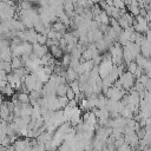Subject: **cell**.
<instances>
[{"mask_svg":"<svg viewBox=\"0 0 151 151\" xmlns=\"http://www.w3.org/2000/svg\"><path fill=\"white\" fill-rule=\"evenodd\" d=\"M144 74H145V72H144V70H143L142 67H138V68H137V71L134 72V74H133V76H134V78H136V80H138V79H139V78H140L142 76H144Z\"/></svg>","mask_w":151,"mask_h":151,"instance_id":"obj_23","label":"cell"},{"mask_svg":"<svg viewBox=\"0 0 151 151\" xmlns=\"http://www.w3.org/2000/svg\"><path fill=\"white\" fill-rule=\"evenodd\" d=\"M137 68H138V65L136 64V61H132L129 65H126V71L130 72V73H132V74H134V72L137 71Z\"/></svg>","mask_w":151,"mask_h":151,"instance_id":"obj_20","label":"cell"},{"mask_svg":"<svg viewBox=\"0 0 151 151\" xmlns=\"http://www.w3.org/2000/svg\"><path fill=\"white\" fill-rule=\"evenodd\" d=\"M122 17H123V18L126 20V22H127L130 26H133V24H134L136 19H134V17H133L132 14H130L129 12H126V13H125V14H123Z\"/></svg>","mask_w":151,"mask_h":151,"instance_id":"obj_16","label":"cell"},{"mask_svg":"<svg viewBox=\"0 0 151 151\" xmlns=\"http://www.w3.org/2000/svg\"><path fill=\"white\" fill-rule=\"evenodd\" d=\"M136 134L138 136V138H139V139H143V138L145 137V134H146V129H145V127L139 129V130L136 132Z\"/></svg>","mask_w":151,"mask_h":151,"instance_id":"obj_25","label":"cell"},{"mask_svg":"<svg viewBox=\"0 0 151 151\" xmlns=\"http://www.w3.org/2000/svg\"><path fill=\"white\" fill-rule=\"evenodd\" d=\"M149 60H150V61H151V54H150V57H149Z\"/></svg>","mask_w":151,"mask_h":151,"instance_id":"obj_30","label":"cell"},{"mask_svg":"<svg viewBox=\"0 0 151 151\" xmlns=\"http://www.w3.org/2000/svg\"><path fill=\"white\" fill-rule=\"evenodd\" d=\"M60 64L64 66V67H70V64H71V54H64L63 58L60 59Z\"/></svg>","mask_w":151,"mask_h":151,"instance_id":"obj_14","label":"cell"},{"mask_svg":"<svg viewBox=\"0 0 151 151\" xmlns=\"http://www.w3.org/2000/svg\"><path fill=\"white\" fill-rule=\"evenodd\" d=\"M68 99L66 98V97H59L58 98V104H59V109L60 110H64L67 105H68Z\"/></svg>","mask_w":151,"mask_h":151,"instance_id":"obj_17","label":"cell"},{"mask_svg":"<svg viewBox=\"0 0 151 151\" xmlns=\"http://www.w3.org/2000/svg\"><path fill=\"white\" fill-rule=\"evenodd\" d=\"M37 79H38L37 76L33 74V73H29V74H27V76L25 77V79H24V84L26 85V87L28 88L29 92L33 91V87H34V84H35Z\"/></svg>","mask_w":151,"mask_h":151,"instance_id":"obj_3","label":"cell"},{"mask_svg":"<svg viewBox=\"0 0 151 151\" xmlns=\"http://www.w3.org/2000/svg\"><path fill=\"white\" fill-rule=\"evenodd\" d=\"M99 24H101V25H110V17L104 11H101V13L99 14Z\"/></svg>","mask_w":151,"mask_h":151,"instance_id":"obj_13","label":"cell"},{"mask_svg":"<svg viewBox=\"0 0 151 151\" xmlns=\"http://www.w3.org/2000/svg\"><path fill=\"white\" fill-rule=\"evenodd\" d=\"M120 116H122L123 118H125V119H133V117H134V114L132 113V111H130L127 107H125V109L123 110V112L120 113Z\"/></svg>","mask_w":151,"mask_h":151,"instance_id":"obj_19","label":"cell"},{"mask_svg":"<svg viewBox=\"0 0 151 151\" xmlns=\"http://www.w3.org/2000/svg\"><path fill=\"white\" fill-rule=\"evenodd\" d=\"M149 80H150V78H149L146 74H144V76H142L137 81H139V83H140L142 85H144V87H145V85L147 84V81H149Z\"/></svg>","mask_w":151,"mask_h":151,"instance_id":"obj_26","label":"cell"},{"mask_svg":"<svg viewBox=\"0 0 151 151\" xmlns=\"http://www.w3.org/2000/svg\"><path fill=\"white\" fill-rule=\"evenodd\" d=\"M134 61H136V64L138 65V67H144V65L146 64V61H147V59L146 58H144L142 54H139V55H137L136 57V59H134Z\"/></svg>","mask_w":151,"mask_h":151,"instance_id":"obj_15","label":"cell"},{"mask_svg":"<svg viewBox=\"0 0 151 151\" xmlns=\"http://www.w3.org/2000/svg\"><path fill=\"white\" fill-rule=\"evenodd\" d=\"M50 53H51V55L54 58V59H61L63 58V55H64V51L59 47V45H54V46H52V47H50Z\"/></svg>","mask_w":151,"mask_h":151,"instance_id":"obj_7","label":"cell"},{"mask_svg":"<svg viewBox=\"0 0 151 151\" xmlns=\"http://www.w3.org/2000/svg\"><path fill=\"white\" fill-rule=\"evenodd\" d=\"M68 85H70V88L76 93V96H78L79 93H81L80 92V88H79V81L78 80H76V81H73V83H71Z\"/></svg>","mask_w":151,"mask_h":151,"instance_id":"obj_18","label":"cell"},{"mask_svg":"<svg viewBox=\"0 0 151 151\" xmlns=\"http://www.w3.org/2000/svg\"><path fill=\"white\" fill-rule=\"evenodd\" d=\"M68 87H70V85H68L67 83H66V84H60V85L57 87V90H55L57 97H58V98H59V97H66V92H67Z\"/></svg>","mask_w":151,"mask_h":151,"instance_id":"obj_10","label":"cell"},{"mask_svg":"<svg viewBox=\"0 0 151 151\" xmlns=\"http://www.w3.org/2000/svg\"><path fill=\"white\" fill-rule=\"evenodd\" d=\"M47 53H50V48L46 45L45 46H41L39 44H34L33 45V54L37 58H41V57H44Z\"/></svg>","mask_w":151,"mask_h":151,"instance_id":"obj_2","label":"cell"},{"mask_svg":"<svg viewBox=\"0 0 151 151\" xmlns=\"http://www.w3.org/2000/svg\"><path fill=\"white\" fill-rule=\"evenodd\" d=\"M46 42H47V37L44 35V34H38V37H37V44H39L41 46H45Z\"/></svg>","mask_w":151,"mask_h":151,"instance_id":"obj_21","label":"cell"},{"mask_svg":"<svg viewBox=\"0 0 151 151\" xmlns=\"http://www.w3.org/2000/svg\"><path fill=\"white\" fill-rule=\"evenodd\" d=\"M123 144H125V139H124V136H122L120 138H118V139H116V140H114V146H116V149L120 147Z\"/></svg>","mask_w":151,"mask_h":151,"instance_id":"obj_24","label":"cell"},{"mask_svg":"<svg viewBox=\"0 0 151 151\" xmlns=\"http://www.w3.org/2000/svg\"><path fill=\"white\" fill-rule=\"evenodd\" d=\"M2 70H4V71L7 73V74L13 72V68H12L11 63H5V61H2Z\"/></svg>","mask_w":151,"mask_h":151,"instance_id":"obj_22","label":"cell"},{"mask_svg":"<svg viewBox=\"0 0 151 151\" xmlns=\"http://www.w3.org/2000/svg\"><path fill=\"white\" fill-rule=\"evenodd\" d=\"M18 100L21 104H29V94L24 92H18Z\"/></svg>","mask_w":151,"mask_h":151,"instance_id":"obj_12","label":"cell"},{"mask_svg":"<svg viewBox=\"0 0 151 151\" xmlns=\"http://www.w3.org/2000/svg\"><path fill=\"white\" fill-rule=\"evenodd\" d=\"M125 47L130 51V53L132 54V57H133L134 59H136L137 55L140 54V47H139L138 45H136L134 42H127V45H126Z\"/></svg>","mask_w":151,"mask_h":151,"instance_id":"obj_8","label":"cell"},{"mask_svg":"<svg viewBox=\"0 0 151 151\" xmlns=\"http://www.w3.org/2000/svg\"><path fill=\"white\" fill-rule=\"evenodd\" d=\"M11 65H12L13 70H19V68L25 67V63L22 61L21 57H13L12 61H11Z\"/></svg>","mask_w":151,"mask_h":151,"instance_id":"obj_9","label":"cell"},{"mask_svg":"<svg viewBox=\"0 0 151 151\" xmlns=\"http://www.w3.org/2000/svg\"><path fill=\"white\" fill-rule=\"evenodd\" d=\"M78 78H79V74L76 72V70H73L72 67H68L67 70H66V81L68 83V84H71V83H73V81H76V80H78Z\"/></svg>","mask_w":151,"mask_h":151,"instance_id":"obj_5","label":"cell"},{"mask_svg":"<svg viewBox=\"0 0 151 151\" xmlns=\"http://www.w3.org/2000/svg\"><path fill=\"white\" fill-rule=\"evenodd\" d=\"M0 93L4 94V96H7V97H13L15 94V90L9 84H7L2 90H0Z\"/></svg>","mask_w":151,"mask_h":151,"instance_id":"obj_11","label":"cell"},{"mask_svg":"<svg viewBox=\"0 0 151 151\" xmlns=\"http://www.w3.org/2000/svg\"><path fill=\"white\" fill-rule=\"evenodd\" d=\"M130 150H131V146H130L129 144H126V143L123 144L120 147L117 149V151H130Z\"/></svg>","mask_w":151,"mask_h":151,"instance_id":"obj_28","label":"cell"},{"mask_svg":"<svg viewBox=\"0 0 151 151\" xmlns=\"http://www.w3.org/2000/svg\"><path fill=\"white\" fill-rule=\"evenodd\" d=\"M25 34H26V41L34 45L37 44V37H38V33L34 31V28H31V29H26L25 31Z\"/></svg>","mask_w":151,"mask_h":151,"instance_id":"obj_4","label":"cell"},{"mask_svg":"<svg viewBox=\"0 0 151 151\" xmlns=\"http://www.w3.org/2000/svg\"><path fill=\"white\" fill-rule=\"evenodd\" d=\"M66 98L68 99V100H73V99H76V93L68 87V90H67V92H66Z\"/></svg>","mask_w":151,"mask_h":151,"instance_id":"obj_27","label":"cell"},{"mask_svg":"<svg viewBox=\"0 0 151 151\" xmlns=\"http://www.w3.org/2000/svg\"><path fill=\"white\" fill-rule=\"evenodd\" d=\"M2 103H4V99H2V94L0 93V105H1Z\"/></svg>","mask_w":151,"mask_h":151,"instance_id":"obj_29","label":"cell"},{"mask_svg":"<svg viewBox=\"0 0 151 151\" xmlns=\"http://www.w3.org/2000/svg\"><path fill=\"white\" fill-rule=\"evenodd\" d=\"M119 80H120V83H122L123 88H124L126 92H127V91H131V90L133 88L134 84H136V78H134V76H133L132 73L127 72V71H125V72L119 77Z\"/></svg>","mask_w":151,"mask_h":151,"instance_id":"obj_1","label":"cell"},{"mask_svg":"<svg viewBox=\"0 0 151 151\" xmlns=\"http://www.w3.org/2000/svg\"><path fill=\"white\" fill-rule=\"evenodd\" d=\"M52 29H53V31H55V32H58V33H60L63 37H64V35L67 33V31H68V29H67V27H66L63 22H60L59 20H58V21H55L54 24H52Z\"/></svg>","mask_w":151,"mask_h":151,"instance_id":"obj_6","label":"cell"}]
</instances>
